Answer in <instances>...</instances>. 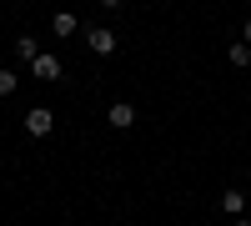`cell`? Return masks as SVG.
I'll return each instance as SVG.
<instances>
[{"instance_id": "obj_1", "label": "cell", "mask_w": 251, "mask_h": 226, "mask_svg": "<svg viewBox=\"0 0 251 226\" xmlns=\"http://www.w3.org/2000/svg\"><path fill=\"white\" fill-rule=\"evenodd\" d=\"M50 126H55V116H50L46 106H35V111H25V131H30V136H50Z\"/></svg>"}, {"instance_id": "obj_2", "label": "cell", "mask_w": 251, "mask_h": 226, "mask_svg": "<svg viewBox=\"0 0 251 226\" xmlns=\"http://www.w3.org/2000/svg\"><path fill=\"white\" fill-rule=\"evenodd\" d=\"M30 71H35L40 80H60V60H55V55H35V60H30Z\"/></svg>"}, {"instance_id": "obj_3", "label": "cell", "mask_w": 251, "mask_h": 226, "mask_svg": "<svg viewBox=\"0 0 251 226\" xmlns=\"http://www.w3.org/2000/svg\"><path fill=\"white\" fill-rule=\"evenodd\" d=\"M106 121H111V126H116V131H126V126H131V121H136V111H131V106H126V100H116V106L106 111Z\"/></svg>"}, {"instance_id": "obj_4", "label": "cell", "mask_w": 251, "mask_h": 226, "mask_svg": "<svg viewBox=\"0 0 251 226\" xmlns=\"http://www.w3.org/2000/svg\"><path fill=\"white\" fill-rule=\"evenodd\" d=\"M91 50L96 55H111L116 50V30H91Z\"/></svg>"}, {"instance_id": "obj_5", "label": "cell", "mask_w": 251, "mask_h": 226, "mask_svg": "<svg viewBox=\"0 0 251 226\" xmlns=\"http://www.w3.org/2000/svg\"><path fill=\"white\" fill-rule=\"evenodd\" d=\"M50 30H55V35H75V15H71V10H60V15L50 20Z\"/></svg>"}, {"instance_id": "obj_6", "label": "cell", "mask_w": 251, "mask_h": 226, "mask_svg": "<svg viewBox=\"0 0 251 226\" xmlns=\"http://www.w3.org/2000/svg\"><path fill=\"white\" fill-rule=\"evenodd\" d=\"M15 55H20V60H35V55H40L35 35H20V40H15Z\"/></svg>"}, {"instance_id": "obj_7", "label": "cell", "mask_w": 251, "mask_h": 226, "mask_svg": "<svg viewBox=\"0 0 251 226\" xmlns=\"http://www.w3.org/2000/svg\"><path fill=\"white\" fill-rule=\"evenodd\" d=\"M221 206L231 211V216H241V211H246V196H241V191H226V196H221Z\"/></svg>"}, {"instance_id": "obj_8", "label": "cell", "mask_w": 251, "mask_h": 226, "mask_svg": "<svg viewBox=\"0 0 251 226\" xmlns=\"http://www.w3.org/2000/svg\"><path fill=\"white\" fill-rule=\"evenodd\" d=\"M246 60H251V46H246V40H236V46H231V66H246Z\"/></svg>"}, {"instance_id": "obj_9", "label": "cell", "mask_w": 251, "mask_h": 226, "mask_svg": "<svg viewBox=\"0 0 251 226\" xmlns=\"http://www.w3.org/2000/svg\"><path fill=\"white\" fill-rule=\"evenodd\" d=\"M0 96H15V75L10 71H0Z\"/></svg>"}, {"instance_id": "obj_10", "label": "cell", "mask_w": 251, "mask_h": 226, "mask_svg": "<svg viewBox=\"0 0 251 226\" xmlns=\"http://www.w3.org/2000/svg\"><path fill=\"white\" fill-rule=\"evenodd\" d=\"M246 46H251V20H246Z\"/></svg>"}, {"instance_id": "obj_11", "label": "cell", "mask_w": 251, "mask_h": 226, "mask_svg": "<svg viewBox=\"0 0 251 226\" xmlns=\"http://www.w3.org/2000/svg\"><path fill=\"white\" fill-rule=\"evenodd\" d=\"M100 5H121V0H100Z\"/></svg>"}, {"instance_id": "obj_12", "label": "cell", "mask_w": 251, "mask_h": 226, "mask_svg": "<svg viewBox=\"0 0 251 226\" xmlns=\"http://www.w3.org/2000/svg\"><path fill=\"white\" fill-rule=\"evenodd\" d=\"M236 226H251V221H236Z\"/></svg>"}]
</instances>
